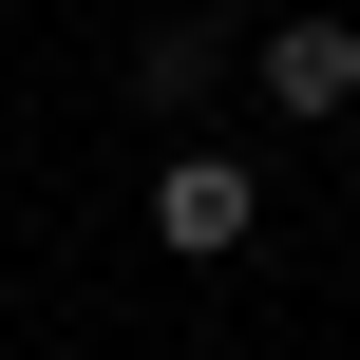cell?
<instances>
[{
    "mask_svg": "<svg viewBox=\"0 0 360 360\" xmlns=\"http://www.w3.org/2000/svg\"><path fill=\"white\" fill-rule=\"evenodd\" d=\"M247 228H266V171H247V152H171V171H152V247H171V266H228Z\"/></svg>",
    "mask_w": 360,
    "mask_h": 360,
    "instance_id": "1",
    "label": "cell"
},
{
    "mask_svg": "<svg viewBox=\"0 0 360 360\" xmlns=\"http://www.w3.org/2000/svg\"><path fill=\"white\" fill-rule=\"evenodd\" d=\"M247 57H266V114L285 133H342L360 114V19H266Z\"/></svg>",
    "mask_w": 360,
    "mask_h": 360,
    "instance_id": "2",
    "label": "cell"
},
{
    "mask_svg": "<svg viewBox=\"0 0 360 360\" xmlns=\"http://www.w3.org/2000/svg\"><path fill=\"white\" fill-rule=\"evenodd\" d=\"M209 76H228V38H209V19H152V38H133V95H152V114H190Z\"/></svg>",
    "mask_w": 360,
    "mask_h": 360,
    "instance_id": "3",
    "label": "cell"
}]
</instances>
